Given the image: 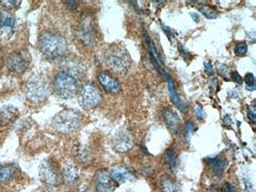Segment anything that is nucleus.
I'll use <instances>...</instances> for the list:
<instances>
[{
	"mask_svg": "<svg viewBox=\"0 0 256 192\" xmlns=\"http://www.w3.org/2000/svg\"><path fill=\"white\" fill-rule=\"evenodd\" d=\"M110 176L116 184H124L126 182H131L134 177L132 172L126 167H116L112 171Z\"/></svg>",
	"mask_w": 256,
	"mask_h": 192,
	"instance_id": "obj_15",
	"label": "nucleus"
},
{
	"mask_svg": "<svg viewBox=\"0 0 256 192\" xmlns=\"http://www.w3.org/2000/svg\"><path fill=\"white\" fill-rule=\"evenodd\" d=\"M210 192H218V191H210Z\"/></svg>",
	"mask_w": 256,
	"mask_h": 192,
	"instance_id": "obj_38",
	"label": "nucleus"
},
{
	"mask_svg": "<svg viewBox=\"0 0 256 192\" xmlns=\"http://www.w3.org/2000/svg\"><path fill=\"white\" fill-rule=\"evenodd\" d=\"M67 5H68V8L72 9V11H75L77 8V2L76 1H64Z\"/></svg>",
	"mask_w": 256,
	"mask_h": 192,
	"instance_id": "obj_31",
	"label": "nucleus"
},
{
	"mask_svg": "<svg viewBox=\"0 0 256 192\" xmlns=\"http://www.w3.org/2000/svg\"><path fill=\"white\" fill-rule=\"evenodd\" d=\"M199 11L208 19H214V18H216L218 15L216 10L212 8V6H210V5H201L199 8Z\"/></svg>",
	"mask_w": 256,
	"mask_h": 192,
	"instance_id": "obj_23",
	"label": "nucleus"
},
{
	"mask_svg": "<svg viewBox=\"0 0 256 192\" xmlns=\"http://www.w3.org/2000/svg\"><path fill=\"white\" fill-rule=\"evenodd\" d=\"M227 190H228V192H238L237 189H236L234 187H232L230 184H227Z\"/></svg>",
	"mask_w": 256,
	"mask_h": 192,
	"instance_id": "obj_33",
	"label": "nucleus"
},
{
	"mask_svg": "<svg viewBox=\"0 0 256 192\" xmlns=\"http://www.w3.org/2000/svg\"><path fill=\"white\" fill-rule=\"evenodd\" d=\"M105 62L108 67L118 74H124L131 65V58L126 50L120 45H112L106 52Z\"/></svg>",
	"mask_w": 256,
	"mask_h": 192,
	"instance_id": "obj_2",
	"label": "nucleus"
},
{
	"mask_svg": "<svg viewBox=\"0 0 256 192\" xmlns=\"http://www.w3.org/2000/svg\"><path fill=\"white\" fill-rule=\"evenodd\" d=\"M16 175V168L14 165L8 164L0 168V184L11 182Z\"/></svg>",
	"mask_w": 256,
	"mask_h": 192,
	"instance_id": "obj_20",
	"label": "nucleus"
},
{
	"mask_svg": "<svg viewBox=\"0 0 256 192\" xmlns=\"http://www.w3.org/2000/svg\"><path fill=\"white\" fill-rule=\"evenodd\" d=\"M232 79H234V82H237V83H242V81H244V80H242V77L238 74V72L237 71H234L232 72Z\"/></svg>",
	"mask_w": 256,
	"mask_h": 192,
	"instance_id": "obj_29",
	"label": "nucleus"
},
{
	"mask_svg": "<svg viewBox=\"0 0 256 192\" xmlns=\"http://www.w3.org/2000/svg\"><path fill=\"white\" fill-rule=\"evenodd\" d=\"M208 163L210 165V168L212 170L213 173L216 176H222L225 172L226 169V161L223 158L220 157H215V158H210L208 159Z\"/></svg>",
	"mask_w": 256,
	"mask_h": 192,
	"instance_id": "obj_19",
	"label": "nucleus"
},
{
	"mask_svg": "<svg viewBox=\"0 0 256 192\" xmlns=\"http://www.w3.org/2000/svg\"><path fill=\"white\" fill-rule=\"evenodd\" d=\"M39 49L46 57L58 58L66 54L68 45L63 36L56 34V32L46 31L40 37Z\"/></svg>",
	"mask_w": 256,
	"mask_h": 192,
	"instance_id": "obj_1",
	"label": "nucleus"
},
{
	"mask_svg": "<svg viewBox=\"0 0 256 192\" xmlns=\"http://www.w3.org/2000/svg\"><path fill=\"white\" fill-rule=\"evenodd\" d=\"M248 52V45L246 42H238L234 47V53L237 56H244Z\"/></svg>",
	"mask_w": 256,
	"mask_h": 192,
	"instance_id": "obj_24",
	"label": "nucleus"
},
{
	"mask_svg": "<svg viewBox=\"0 0 256 192\" xmlns=\"http://www.w3.org/2000/svg\"><path fill=\"white\" fill-rule=\"evenodd\" d=\"M194 115H196V117L199 119V120H204L206 117V112H204V108L198 106V107L194 109Z\"/></svg>",
	"mask_w": 256,
	"mask_h": 192,
	"instance_id": "obj_28",
	"label": "nucleus"
},
{
	"mask_svg": "<svg viewBox=\"0 0 256 192\" xmlns=\"http://www.w3.org/2000/svg\"><path fill=\"white\" fill-rule=\"evenodd\" d=\"M93 182L96 192H114L116 189V183L107 171H98L94 175Z\"/></svg>",
	"mask_w": 256,
	"mask_h": 192,
	"instance_id": "obj_10",
	"label": "nucleus"
},
{
	"mask_svg": "<svg viewBox=\"0 0 256 192\" xmlns=\"http://www.w3.org/2000/svg\"><path fill=\"white\" fill-rule=\"evenodd\" d=\"M164 30L166 32L168 36H172L173 35V31L169 29V27H166V26H164Z\"/></svg>",
	"mask_w": 256,
	"mask_h": 192,
	"instance_id": "obj_35",
	"label": "nucleus"
},
{
	"mask_svg": "<svg viewBox=\"0 0 256 192\" xmlns=\"http://www.w3.org/2000/svg\"><path fill=\"white\" fill-rule=\"evenodd\" d=\"M16 19L13 13L9 9L0 10V35L10 37L14 29Z\"/></svg>",
	"mask_w": 256,
	"mask_h": 192,
	"instance_id": "obj_12",
	"label": "nucleus"
},
{
	"mask_svg": "<svg viewBox=\"0 0 256 192\" xmlns=\"http://www.w3.org/2000/svg\"><path fill=\"white\" fill-rule=\"evenodd\" d=\"M63 181L68 186H74L79 180V171L75 165H66L63 171Z\"/></svg>",
	"mask_w": 256,
	"mask_h": 192,
	"instance_id": "obj_16",
	"label": "nucleus"
},
{
	"mask_svg": "<svg viewBox=\"0 0 256 192\" xmlns=\"http://www.w3.org/2000/svg\"><path fill=\"white\" fill-rule=\"evenodd\" d=\"M79 192H92V191L89 189V187L88 186H84V187H82V189H80Z\"/></svg>",
	"mask_w": 256,
	"mask_h": 192,
	"instance_id": "obj_36",
	"label": "nucleus"
},
{
	"mask_svg": "<svg viewBox=\"0 0 256 192\" xmlns=\"http://www.w3.org/2000/svg\"><path fill=\"white\" fill-rule=\"evenodd\" d=\"M82 119L77 111L72 109H65L53 118L52 127L60 133L68 134L75 132L80 125Z\"/></svg>",
	"mask_w": 256,
	"mask_h": 192,
	"instance_id": "obj_4",
	"label": "nucleus"
},
{
	"mask_svg": "<svg viewBox=\"0 0 256 192\" xmlns=\"http://www.w3.org/2000/svg\"><path fill=\"white\" fill-rule=\"evenodd\" d=\"M244 81L246 83L248 90H252V91L255 90V78H254L253 74H250V72L246 74L244 79Z\"/></svg>",
	"mask_w": 256,
	"mask_h": 192,
	"instance_id": "obj_25",
	"label": "nucleus"
},
{
	"mask_svg": "<svg viewBox=\"0 0 256 192\" xmlns=\"http://www.w3.org/2000/svg\"><path fill=\"white\" fill-rule=\"evenodd\" d=\"M102 94L93 83L84 84L79 93V103L84 109H93L102 103Z\"/></svg>",
	"mask_w": 256,
	"mask_h": 192,
	"instance_id": "obj_6",
	"label": "nucleus"
},
{
	"mask_svg": "<svg viewBox=\"0 0 256 192\" xmlns=\"http://www.w3.org/2000/svg\"><path fill=\"white\" fill-rule=\"evenodd\" d=\"M50 95L49 84L42 76L32 77L26 83V96L30 101L36 104L44 102Z\"/></svg>",
	"mask_w": 256,
	"mask_h": 192,
	"instance_id": "obj_5",
	"label": "nucleus"
},
{
	"mask_svg": "<svg viewBox=\"0 0 256 192\" xmlns=\"http://www.w3.org/2000/svg\"><path fill=\"white\" fill-rule=\"evenodd\" d=\"M2 64H4V61H2V54H0V68H2Z\"/></svg>",
	"mask_w": 256,
	"mask_h": 192,
	"instance_id": "obj_37",
	"label": "nucleus"
},
{
	"mask_svg": "<svg viewBox=\"0 0 256 192\" xmlns=\"http://www.w3.org/2000/svg\"><path fill=\"white\" fill-rule=\"evenodd\" d=\"M166 162L168 164V167L172 171L175 172L178 167V158H176V154H175L174 149L169 148L166 152Z\"/></svg>",
	"mask_w": 256,
	"mask_h": 192,
	"instance_id": "obj_22",
	"label": "nucleus"
},
{
	"mask_svg": "<svg viewBox=\"0 0 256 192\" xmlns=\"http://www.w3.org/2000/svg\"><path fill=\"white\" fill-rule=\"evenodd\" d=\"M164 77H166V79L168 87H169V92H170L171 101L173 102L174 105H176L180 110L186 111L185 105L183 104V102L180 101V95L178 94L176 89H175V85H174V82H173V80H172V78H171L169 75H168V74H166V72H164Z\"/></svg>",
	"mask_w": 256,
	"mask_h": 192,
	"instance_id": "obj_18",
	"label": "nucleus"
},
{
	"mask_svg": "<svg viewBox=\"0 0 256 192\" xmlns=\"http://www.w3.org/2000/svg\"><path fill=\"white\" fill-rule=\"evenodd\" d=\"M114 148L119 152H126L133 147V138L129 131L120 130L112 138Z\"/></svg>",
	"mask_w": 256,
	"mask_h": 192,
	"instance_id": "obj_11",
	"label": "nucleus"
},
{
	"mask_svg": "<svg viewBox=\"0 0 256 192\" xmlns=\"http://www.w3.org/2000/svg\"><path fill=\"white\" fill-rule=\"evenodd\" d=\"M39 175L42 181L49 186H58L62 183L63 177L60 175L54 163L46 160L39 168Z\"/></svg>",
	"mask_w": 256,
	"mask_h": 192,
	"instance_id": "obj_8",
	"label": "nucleus"
},
{
	"mask_svg": "<svg viewBox=\"0 0 256 192\" xmlns=\"http://www.w3.org/2000/svg\"><path fill=\"white\" fill-rule=\"evenodd\" d=\"M21 1H18V0H11V1H2V4L6 6V9H12V8H16V6L20 4Z\"/></svg>",
	"mask_w": 256,
	"mask_h": 192,
	"instance_id": "obj_27",
	"label": "nucleus"
},
{
	"mask_svg": "<svg viewBox=\"0 0 256 192\" xmlns=\"http://www.w3.org/2000/svg\"><path fill=\"white\" fill-rule=\"evenodd\" d=\"M162 118L166 125L172 133L178 134L182 129V122L176 112L170 108H166L162 112Z\"/></svg>",
	"mask_w": 256,
	"mask_h": 192,
	"instance_id": "obj_14",
	"label": "nucleus"
},
{
	"mask_svg": "<svg viewBox=\"0 0 256 192\" xmlns=\"http://www.w3.org/2000/svg\"><path fill=\"white\" fill-rule=\"evenodd\" d=\"M98 80L102 88L110 94H118L121 91V85L116 78L106 71H100L98 75Z\"/></svg>",
	"mask_w": 256,
	"mask_h": 192,
	"instance_id": "obj_13",
	"label": "nucleus"
},
{
	"mask_svg": "<svg viewBox=\"0 0 256 192\" xmlns=\"http://www.w3.org/2000/svg\"><path fill=\"white\" fill-rule=\"evenodd\" d=\"M194 132V124L192 121H188L185 125V138L186 142H190L192 133Z\"/></svg>",
	"mask_w": 256,
	"mask_h": 192,
	"instance_id": "obj_26",
	"label": "nucleus"
},
{
	"mask_svg": "<svg viewBox=\"0 0 256 192\" xmlns=\"http://www.w3.org/2000/svg\"><path fill=\"white\" fill-rule=\"evenodd\" d=\"M204 68L208 72V74H213V67L210 62H204Z\"/></svg>",
	"mask_w": 256,
	"mask_h": 192,
	"instance_id": "obj_32",
	"label": "nucleus"
},
{
	"mask_svg": "<svg viewBox=\"0 0 256 192\" xmlns=\"http://www.w3.org/2000/svg\"><path fill=\"white\" fill-rule=\"evenodd\" d=\"M18 115V111L13 106H4L0 108V122L4 125L11 123L16 120Z\"/></svg>",
	"mask_w": 256,
	"mask_h": 192,
	"instance_id": "obj_17",
	"label": "nucleus"
},
{
	"mask_svg": "<svg viewBox=\"0 0 256 192\" xmlns=\"http://www.w3.org/2000/svg\"><path fill=\"white\" fill-rule=\"evenodd\" d=\"M53 88L60 98L68 99L76 95L78 91V80L70 72L62 70L56 74L53 81Z\"/></svg>",
	"mask_w": 256,
	"mask_h": 192,
	"instance_id": "obj_3",
	"label": "nucleus"
},
{
	"mask_svg": "<svg viewBox=\"0 0 256 192\" xmlns=\"http://www.w3.org/2000/svg\"><path fill=\"white\" fill-rule=\"evenodd\" d=\"M76 36L78 40L84 45L88 47H93L96 44V31H94V26L91 18L88 15H84L80 18Z\"/></svg>",
	"mask_w": 256,
	"mask_h": 192,
	"instance_id": "obj_7",
	"label": "nucleus"
},
{
	"mask_svg": "<svg viewBox=\"0 0 256 192\" xmlns=\"http://www.w3.org/2000/svg\"><path fill=\"white\" fill-rule=\"evenodd\" d=\"M161 188L164 192H180L178 185L168 176L161 178Z\"/></svg>",
	"mask_w": 256,
	"mask_h": 192,
	"instance_id": "obj_21",
	"label": "nucleus"
},
{
	"mask_svg": "<svg viewBox=\"0 0 256 192\" xmlns=\"http://www.w3.org/2000/svg\"><path fill=\"white\" fill-rule=\"evenodd\" d=\"M190 16H192L196 22L200 21V16H199V14H197V13H190Z\"/></svg>",
	"mask_w": 256,
	"mask_h": 192,
	"instance_id": "obj_34",
	"label": "nucleus"
},
{
	"mask_svg": "<svg viewBox=\"0 0 256 192\" xmlns=\"http://www.w3.org/2000/svg\"><path fill=\"white\" fill-rule=\"evenodd\" d=\"M248 118H250V120H252L253 123H255L256 121V117H255V106H252V111L248 109Z\"/></svg>",
	"mask_w": 256,
	"mask_h": 192,
	"instance_id": "obj_30",
	"label": "nucleus"
},
{
	"mask_svg": "<svg viewBox=\"0 0 256 192\" xmlns=\"http://www.w3.org/2000/svg\"><path fill=\"white\" fill-rule=\"evenodd\" d=\"M30 63V55L28 51H16L13 52L12 54L6 59V65L8 68L13 72H21L25 71L28 68Z\"/></svg>",
	"mask_w": 256,
	"mask_h": 192,
	"instance_id": "obj_9",
	"label": "nucleus"
}]
</instances>
